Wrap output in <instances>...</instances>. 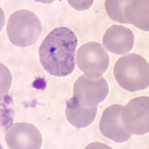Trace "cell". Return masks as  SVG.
Returning a JSON list of instances; mask_svg holds the SVG:
<instances>
[{
  "label": "cell",
  "instance_id": "obj_2",
  "mask_svg": "<svg viewBox=\"0 0 149 149\" xmlns=\"http://www.w3.org/2000/svg\"><path fill=\"white\" fill-rule=\"evenodd\" d=\"M116 82L124 90L136 92L149 85V65L140 55L132 53L119 58L114 68Z\"/></svg>",
  "mask_w": 149,
  "mask_h": 149
},
{
  "label": "cell",
  "instance_id": "obj_4",
  "mask_svg": "<svg viewBox=\"0 0 149 149\" xmlns=\"http://www.w3.org/2000/svg\"><path fill=\"white\" fill-rule=\"evenodd\" d=\"M76 62L87 78L96 79L109 67V57L100 43L89 42L78 49Z\"/></svg>",
  "mask_w": 149,
  "mask_h": 149
},
{
  "label": "cell",
  "instance_id": "obj_8",
  "mask_svg": "<svg viewBox=\"0 0 149 149\" xmlns=\"http://www.w3.org/2000/svg\"><path fill=\"white\" fill-rule=\"evenodd\" d=\"M124 106L113 104L104 111L100 121V129L105 137L116 143H122L129 140L132 134L124 129L121 123V111Z\"/></svg>",
  "mask_w": 149,
  "mask_h": 149
},
{
  "label": "cell",
  "instance_id": "obj_12",
  "mask_svg": "<svg viewBox=\"0 0 149 149\" xmlns=\"http://www.w3.org/2000/svg\"><path fill=\"white\" fill-rule=\"evenodd\" d=\"M126 1H106L105 9L107 14L113 20L124 24L122 9Z\"/></svg>",
  "mask_w": 149,
  "mask_h": 149
},
{
  "label": "cell",
  "instance_id": "obj_5",
  "mask_svg": "<svg viewBox=\"0 0 149 149\" xmlns=\"http://www.w3.org/2000/svg\"><path fill=\"white\" fill-rule=\"evenodd\" d=\"M149 99L139 97L129 101L121 111V123L128 132L143 135L149 132Z\"/></svg>",
  "mask_w": 149,
  "mask_h": 149
},
{
  "label": "cell",
  "instance_id": "obj_11",
  "mask_svg": "<svg viewBox=\"0 0 149 149\" xmlns=\"http://www.w3.org/2000/svg\"><path fill=\"white\" fill-rule=\"evenodd\" d=\"M148 1H126L122 9L124 24H132L137 28L148 31Z\"/></svg>",
  "mask_w": 149,
  "mask_h": 149
},
{
  "label": "cell",
  "instance_id": "obj_1",
  "mask_svg": "<svg viewBox=\"0 0 149 149\" xmlns=\"http://www.w3.org/2000/svg\"><path fill=\"white\" fill-rule=\"evenodd\" d=\"M77 45L75 33L67 27L51 31L39 48L42 66L52 75L65 77L74 69V53Z\"/></svg>",
  "mask_w": 149,
  "mask_h": 149
},
{
  "label": "cell",
  "instance_id": "obj_9",
  "mask_svg": "<svg viewBox=\"0 0 149 149\" xmlns=\"http://www.w3.org/2000/svg\"><path fill=\"white\" fill-rule=\"evenodd\" d=\"M134 34L131 29L120 25H113L104 33L103 44L115 54H125L132 49Z\"/></svg>",
  "mask_w": 149,
  "mask_h": 149
},
{
  "label": "cell",
  "instance_id": "obj_3",
  "mask_svg": "<svg viewBox=\"0 0 149 149\" xmlns=\"http://www.w3.org/2000/svg\"><path fill=\"white\" fill-rule=\"evenodd\" d=\"M6 30L11 43L16 46L24 48L36 42L41 33L42 26L34 13L21 9L10 16Z\"/></svg>",
  "mask_w": 149,
  "mask_h": 149
},
{
  "label": "cell",
  "instance_id": "obj_13",
  "mask_svg": "<svg viewBox=\"0 0 149 149\" xmlns=\"http://www.w3.org/2000/svg\"><path fill=\"white\" fill-rule=\"evenodd\" d=\"M68 3L72 7L79 10L88 9L93 4L92 1H68Z\"/></svg>",
  "mask_w": 149,
  "mask_h": 149
},
{
  "label": "cell",
  "instance_id": "obj_7",
  "mask_svg": "<svg viewBox=\"0 0 149 149\" xmlns=\"http://www.w3.org/2000/svg\"><path fill=\"white\" fill-rule=\"evenodd\" d=\"M5 141L10 148H39L42 145L39 131L28 123L11 125L6 132Z\"/></svg>",
  "mask_w": 149,
  "mask_h": 149
},
{
  "label": "cell",
  "instance_id": "obj_6",
  "mask_svg": "<svg viewBox=\"0 0 149 149\" xmlns=\"http://www.w3.org/2000/svg\"><path fill=\"white\" fill-rule=\"evenodd\" d=\"M109 93V86L104 78L96 80L80 76L73 86V97L83 106L97 107L104 101Z\"/></svg>",
  "mask_w": 149,
  "mask_h": 149
},
{
  "label": "cell",
  "instance_id": "obj_10",
  "mask_svg": "<svg viewBox=\"0 0 149 149\" xmlns=\"http://www.w3.org/2000/svg\"><path fill=\"white\" fill-rule=\"evenodd\" d=\"M97 107L83 106L74 97L66 103L65 115L68 121L77 129L85 128L91 124L96 117Z\"/></svg>",
  "mask_w": 149,
  "mask_h": 149
}]
</instances>
